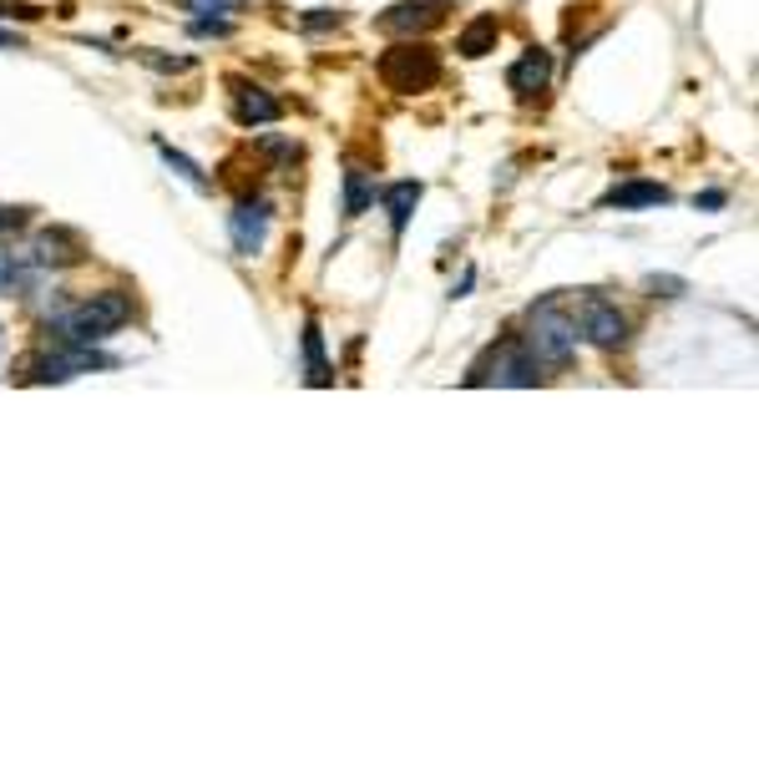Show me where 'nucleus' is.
I'll list each match as a JSON object with an SVG mask.
<instances>
[{"label":"nucleus","instance_id":"1","mask_svg":"<svg viewBox=\"0 0 759 759\" xmlns=\"http://www.w3.org/2000/svg\"><path fill=\"white\" fill-rule=\"evenodd\" d=\"M127 319H132V300H127L122 289H101L87 304L56 314V319H51V335H56V345H97L101 335H112L117 324H127Z\"/></svg>","mask_w":759,"mask_h":759},{"label":"nucleus","instance_id":"2","mask_svg":"<svg viewBox=\"0 0 759 759\" xmlns=\"http://www.w3.org/2000/svg\"><path fill=\"white\" fill-rule=\"evenodd\" d=\"M522 345H527V355H532L536 365H567L577 355V324L547 300V304H536V310L527 314Z\"/></svg>","mask_w":759,"mask_h":759},{"label":"nucleus","instance_id":"3","mask_svg":"<svg viewBox=\"0 0 759 759\" xmlns=\"http://www.w3.org/2000/svg\"><path fill=\"white\" fill-rule=\"evenodd\" d=\"M375 72H380V82H386L390 91L411 97V91H425L441 82V56L431 46H421V41H405V46H390L386 56L375 62Z\"/></svg>","mask_w":759,"mask_h":759},{"label":"nucleus","instance_id":"4","mask_svg":"<svg viewBox=\"0 0 759 759\" xmlns=\"http://www.w3.org/2000/svg\"><path fill=\"white\" fill-rule=\"evenodd\" d=\"M536 380H542V365L527 355L522 339H497L466 375V386H517V390L536 386Z\"/></svg>","mask_w":759,"mask_h":759},{"label":"nucleus","instance_id":"5","mask_svg":"<svg viewBox=\"0 0 759 759\" xmlns=\"http://www.w3.org/2000/svg\"><path fill=\"white\" fill-rule=\"evenodd\" d=\"M269 218H274L269 198H238V208L228 213V238H234V249L243 253V259H253V253L263 249V238H269Z\"/></svg>","mask_w":759,"mask_h":759},{"label":"nucleus","instance_id":"6","mask_svg":"<svg viewBox=\"0 0 759 759\" xmlns=\"http://www.w3.org/2000/svg\"><path fill=\"white\" fill-rule=\"evenodd\" d=\"M451 11V0H400V6H390L386 15H380V31H390V36H415V31H431V25H441Z\"/></svg>","mask_w":759,"mask_h":759},{"label":"nucleus","instance_id":"7","mask_svg":"<svg viewBox=\"0 0 759 759\" xmlns=\"http://www.w3.org/2000/svg\"><path fill=\"white\" fill-rule=\"evenodd\" d=\"M583 335L598 349H622L628 345V319L618 314V304L608 300H587L583 304Z\"/></svg>","mask_w":759,"mask_h":759},{"label":"nucleus","instance_id":"8","mask_svg":"<svg viewBox=\"0 0 759 759\" xmlns=\"http://www.w3.org/2000/svg\"><path fill=\"white\" fill-rule=\"evenodd\" d=\"M234 117L243 127H269L284 117V101L269 97V91L253 87V82H234Z\"/></svg>","mask_w":759,"mask_h":759},{"label":"nucleus","instance_id":"9","mask_svg":"<svg viewBox=\"0 0 759 759\" xmlns=\"http://www.w3.org/2000/svg\"><path fill=\"white\" fill-rule=\"evenodd\" d=\"M507 82H511V91H517V97H536V91L552 82V56L542 46L522 51V62L507 72Z\"/></svg>","mask_w":759,"mask_h":759},{"label":"nucleus","instance_id":"10","mask_svg":"<svg viewBox=\"0 0 759 759\" xmlns=\"http://www.w3.org/2000/svg\"><path fill=\"white\" fill-rule=\"evenodd\" d=\"M380 198H386V213H390V234L400 238V234H405V224H411L415 203H421V183H415V177H405V183H390Z\"/></svg>","mask_w":759,"mask_h":759},{"label":"nucleus","instance_id":"11","mask_svg":"<svg viewBox=\"0 0 759 759\" xmlns=\"http://www.w3.org/2000/svg\"><path fill=\"white\" fill-rule=\"evenodd\" d=\"M31 263H41V269H56V263H76V238L62 234V228H51V234H36V243H31Z\"/></svg>","mask_w":759,"mask_h":759},{"label":"nucleus","instance_id":"12","mask_svg":"<svg viewBox=\"0 0 759 759\" xmlns=\"http://www.w3.org/2000/svg\"><path fill=\"white\" fill-rule=\"evenodd\" d=\"M497 36H501V21H497V15H476V21L460 31L456 51L476 62V56H486V51H497Z\"/></svg>","mask_w":759,"mask_h":759},{"label":"nucleus","instance_id":"13","mask_svg":"<svg viewBox=\"0 0 759 759\" xmlns=\"http://www.w3.org/2000/svg\"><path fill=\"white\" fill-rule=\"evenodd\" d=\"M648 203H669V187L659 183H622L603 193V208H648Z\"/></svg>","mask_w":759,"mask_h":759},{"label":"nucleus","instance_id":"14","mask_svg":"<svg viewBox=\"0 0 759 759\" xmlns=\"http://www.w3.org/2000/svg\"><path fill=\"white\" fill-rule=\"evenodd\" d=\"M370 203H375V173L355 162V167L345 173V218H360Z\"/></svg>","mask_w":759,"mask_h":759},{"label":"nucleus","instance_id":"15","mask_svg":"<svg viewBox=\"0 0 759 759\" xmlns=\"http://www.w3.org/2000/svg\"><path fill=\"white\" fill-rule=\"evenodd\" d=\"M304 370H310V386H329L335 375H329V360H324V335L319 324H304Z\"/></svg>","mask_w":759,"mask_h":759},{"label":"nucleus","instance_id":"16","mask_svg":"<svg viewBox=\"0 0 759 759\" xmlns=\"http://www.w3.org/2000/svg\"><path fill=\"white\" fill-rule=\"evenodd\" d=\"M158 152H162V162H167V167H173L177 177H187V183L198 187V193H208V187H213V177L203 173V167H198L193 158H187V152H177L173 142H162V138H158Z\"/></svg>","mask_w":759,"mask_h":759},{"label":"nucleus","instance_id":"17","mask_svg":"<svg viewBox=\"0 0 759 759\" xmlns=\"http://www.w3.org/2000/svg\"><path fill=\"white\" fill-rule=\"evenodd\" d=\"M193 36H234L228 15H193Z\"/></svg>","mask_w":759,"mask_h":759},{"label":"nucleus","instance_id":"18","mask_svg":"<svg viewBox=\"0 0 759 759\" xmlns=\"http://www.w3.org/2000/svg\"><path fill=\"white\" fill-rule=\"evenodd\" d=\"M187 11H198V15H234V11H243V0H187Z\"/></svg>","mask_w":759,"mask_h":759},{"label":"nucleus","instance_id":"19","mask_svg":"<svg viewBox=\"0 0 759 759\" xmlns=\"http://www.w3.org/2000/svg\"><path fill=\"white\" fill-rule=\"evenodd\" d=\"M15 284H21V259L0 249V294H6V289H15Z\"/></svg>","mask_w":759,"mask_h":759},{"label":"nucleus","instance_id":"20","mask_svg":"<svg viewBox=\"0 0 759 759\" xmlns=\"http://www.w3.org/2000/svg\"><path fill=\"white\" fill-rule=\"evenodd\" d=\"M329 25H339V11H310L304 15V31H329Z\"/></svg>","mask_w":759,"mask_h":759},{"label":"nucleus","instance_id":"21","mask_svg":"<svg viewBox=\"0 0 759 759\" xmlns=\"http://www.w3.org/2000/svg\"><path fill=\"white\" fill-rule=\"evenodd\" d=\"M25 218H21V208H0V228H21Z\"/></svg>","mask_w":759,"mask_h":759},{"label":"nucleus","instance_id":"22","mask_svg":"<svg viewBox=\"0 0 759 759\" xmlns=\"http://www.w3.org/2000/svg\"><path fill=\"white\" fill-rule=\"evenodd\" d=\"M0 15H11V11H6V6H0Z\"/></svg>","mask_w":759,"mask_h":759}]
</instances>
